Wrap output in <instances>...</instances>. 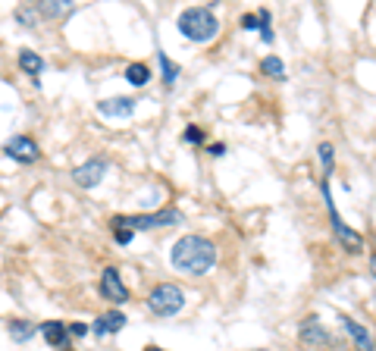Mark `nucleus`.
<instances>
[{
	"instance_id": "obj_18",
	"label": "nucleus",
	"mask_w": 376,
	"mask_h": 351,
	"mask_svg": "<svg viewBox=\"0 0 376 351\" xmlns=\"http://www.w3.org/2000/svg\"><path fill=\"white\" fill-rule=\"evenodd\" d=\"M157 60H160V72H163V81H166V85H175V79H179V66H175L173 60H169L166 54H157Z\"/></svg>"
},
{
	"instance_id": "obj_22",
	"label": "nucleus",
	"mask_w": 376,
	"mask_h": 351,
	"mask_svg": "<svg viewBox=\"0 0 376 351\" xmlns=\"http://www.w3.org/2000/svg\"><path fill=\"white\" fill-rule=\"evenodd\" d=\"M113 229H116V242H119V244H129L132 235H135L132 229H123V226H113Z\"/></svg>"
},
{
	"instance_id": "obj_7",
	"label": "nucleus",
	"mask_w": 376,
	"mask_h": 351,
	"mask_svg": "<svg viewBox=\"0 0 376 351\" xmlns=\"http://www.w3.org/2000/svg\"><path fill=\"white\" fill-rule=\"evenodd\" d=\"M100 295H104L107 301H113V304H123V301H129V288H125L119 270H113V267L104 270V276H100Z\"/></svg>"
},
{
	"instance_id": "obj_23",
	"label": "nucleus",
	"mask_w": 376,
	"mask_h": 351,
	"mask_svg": "<svg viewBox=\"0 0 376 351\" xmlns=\"http://www.w3.org/2000/svg\"><path fill=\"white\" fill-rule=\"evenodd\" d=\"M66 329H69V336H88V326L85 323H72V326H66Z\"/></svg>"
},
{
	"instance_id": "obj_14",
	"label": "nucleus",
	"mask_w": 376,
	"mask_h": 351,
	"mask_svg": "<svg viewBox=\"0 0 376 351\" xmlns=\"http://www.w3.org/2000/svg\"><path fill=\"white\" fill-rule=\"evenodd\" d=\"M19 69L29 72V75H35V81H38V75L44 72V60L35 54V50H19Z\"/></svg>"
},
{
	"instance_id": "obj_10",
	"label": "nucleus",
	"mask_w": 376,
	"mask_h": 351,
	"mask_svg": "<svg viewBox=\"0 0 376 351\" xmlns=\"http://www.w3.org/2000/svg\"><path fill=\"white\" fill-rule=\"evenodd\" d=\"M38 332L44 336V342H47L50 348H60V351L72 348V345H69V329L60 323V320H44V323L38 326Z\"/></svg>"
},
{
	"instance_id": "obj_2",
	"label": "nucleus",
	"mask_w": 376,
	"mask_h": 351,
	"mask_svg": "<svg viewBox=\"0 0 376 351\" xmlns=\"http://www.w3.org/2000/svg\"><path fill=\"white\" fill-rule=\"evenodd\" d=\"M179 31L194 44H207L217 38L219 31V19L213 16V10L207 6H188L179 13Z\"/></svg>"
},
{
	"instance_id": "obj_28",
	"label": "nucleus",
	"mask_w": 376,
	"mask_h": 351,
	"mask_svg": "<svg viewBox=\"0 0 376 351\" xmlns=\"http://www.w3.org/2000/svg\"><path fill=\"white\" fill-rule=\"evenodd\" d=\"M373 273H376V257H373Z\"/></svg>"
},
{
	"instance_id": "obj_13",
	"label": "nucleus",
	"mask_w": 376,
	"mask_h": 351,
	"mask_svg": "<svg viewBox=\"0 0 376 351\" xmlns=\"http://www.w3.org/2000/svg\"><path fill=\"white\" fill-rule=\"evenodd\" d=\"M125 326V313L123 311H107L94 320V336H110V332H119Z\"/></svg>"
},
{
	"instance_id": "obj_4",
	"label": "nucleus",
	"mask_w": 376,
	"mask_h": 351,
	"mask_svg": "<svg viewBox=\"0 0 376 351\" xmlns=\"http://www.w3.org/2000/svg\"><path fill=\"white\" fill-rule=\"evenodd\" d=\"M185 223L179 210H157V213H138V217H116L113 226H123L132 232H150V229H163V226H179Z\"/></svg>"
},
{
	"instance_id": "obj_24",
	"label": "nucleus",
	"mask_w": 376,
	"mask_h": 351,
	"mask_svg": "<svg viewBox=\"0 0 376 351\" xmlns=\"http://www.w3.org/2000/svg\"><path fill=\"white\" fill-rule=\"evenodd\" d=\"M242 25H244V29H260V22H257V16H254V13H248V16L242 19Z\"/></svg>"
},
{
	"instance_id": "obj_8",
	"label": "nucleus",
	"mask_w": 376,
	"mask_h": 351,
	"mask_svg": "<svg viewBox=\"0 0 376 351\" xmlns=\"http://www.w3.org/2000/svg\"><path fill=\"white\" fill-rule=\"evenodd\" d=\"M107 176V160H100V157H94V160L81 163V166L72 169V179L79 188H94L100 185V179Z\"/></svg>"
},
{
	"instance_id": "obj_27",
	"label": "nucleus",
	"mask_w": 376,
	"mask_h": 351,
	"mask_svg": "<svg viewBox=\"0 0 376 351\" xmlns=\"http://www.w3.org/2000/svg\"><path fill=\"white\" fill-rule=\"evenodd\" d=\"M144 351H166V348H144Z\"/></svg>"
},
{
	"instance_id": "obj_6",
	"label": "nucleus",
	"mask_w": 376,
	"mask_h": 351,
	"mask_svg": "<svg viewBox=\"0 0 376 351\" xmlns=\"http://www.w3.org/2000/svg\"><path fill=\"white\" fill-rule=\"evenodd\" d=\"M3 154L13 157L16 163H35L38 157H41V150H38V144L31 141L29 135H13L10 141L3 144Z\"/></svg>"
},
{
	"instance_id": "obj_15",
	"label": "nucleus",
	"mask_w": 376,
	"mask_h": 351,
	"mask_svg": "<svg viewBox=\"0 0 376 351\" xmlns=\"http://www.w3.org/2000/svg\"><path fill=\"white\" fill-rule=\"evenodd\" d=\"M38 326L29 323V320H10V336L13 342H29V338H35Z\"/></svg>"
},
{
	"instance_id": "obj_9",
	"label": "nucleus",
	"mask_w": 376,
	"mask_h": 351,
	"mask_svg": "<svg viewBox=\"0 0 376 351\" xmlns=\"http://www.w3.org/2000/svg\"><path fill=\"white\" fill-rule=\"evenodd\" d=\"M338 323L345 326V332L351 336V342H354L357 351H373V348H376V342H373V336H370V329H367V326H361L357 320H351L348 313H338Z\"/></svg>"
},
{
	"instance_id": "obj_1",
	"label": "nucleus",
	"mask_w": 376,
	"mask_h": 351,
	"mask_svg": "<svg viewBox=\"0 0 376 351\" xmlns=\"http://www.w3.org/2000/svg\"><path fill=\"white\" fill-rule=\"evenodd\" d=\"M173 267L179 273H188V276H204L207 270H213L217 263V248L213 242L201 235H182L179 242L173 244V254H169Z\"/></svg>"
},
{
	"instance_id": "obj_16",
	"label": "nucleus",
	"mask_w": 376,
	"mask_h": 351,
	"mask_svg": "<svg viewBox=\"0 0 376 351\" xmlns=\"http://www.w3.org/2000/svg\"><path fill=\"white\" fill-rule=\"evenodd\" d=\"M35 10H38V16H50V19H56V16H66V13H72V3L47 0V3H35Z\"/></svg>"
},
{
	"instance_id": "obj_3",
	"label": "nucleus",
	"mask_w": 376,
	"mask_h": 351,
	"mask_svg": "<svg viewBox=\"0 0 376 351\" xmlns=\"http://www.w3.org/2000/svg\"><path fill=\"white\" fill-rule=\"evenodd\" d=\"M148 307L154 317H175V313L185 307V295H182V288L173 286V282H160V286L150 288Z\"/></svg>"
},
{
	"instance_id": "obj_25",
	"label": "nucleus",
	"mask_w": 376,
	"mask_h": 351,
	"mask_svg": "<svg viewBox=\"0 0 376 351\" xmlns=\"http://www.w3.org/2000/svg\"><path fill=\"white\" fill-rule=\"evenodd\" d=\"M210 154H213V157H223V154H226V144H213Z\"/></svg>"
},
{
	"instance_id": "obj_26",
	"label": "nucleus",
	"mask_w": 376,
	"mask_h": 351,
	"mask_svg": "<svg viewBox=\"0 0 376 351\" xmlns=\"http://www.w3.org/2000/svg\"><path fill=\"white\" fill-rule=\"evenodd\" d=\"M260 35H263V41H267V44H273V31H269V29H260Z\"/></svg>"
},
{
	"instance_id": "obj_12",
	"label": "nucleus",
	"mask_w": 376,
	"mask_h": 351,
	"mask_svg": "<svg viewBox=\"0 0 376 351\" xmlns=\"http://www.w3.org/2000/svg\"><path fill=\"white\" fill-rule=\"evenodd\" d=\"M301 342H304V345H317V348H326V345H332V336L323 329V326H320L317 317H311V320L301 323Z\"/></svg>"
},
{
	"instance_id": "obj_17",
	"label": "nucleus",
	"mask_w": 376,
	"mask_h": 351,
	"mask_svg": "<svg viewBox=\"0 0 376 351\" xmlns=\"http://www.w3.org/2000/svg\"><path fill=\"white\" fill-rule=\"evenodd\" d=\"M125 79H129V85L135 88H144L150 81V69L144 66V63H132L129 69H125Z\"/></svg>"
},
{
	"instance_id": "obj_20",
	"label": "nucleus",
	"mask_w": 376,
	"mask_h": 351,
	"mask_svg": "<svg viewBox=\"0 0 376 351\" xmlns=\"http://www.w3.org/2000/svg\"><path fill=\"white\" fill-rule=\"evenodd\" d=\"M182 141H185V144H201V141H204V129H198V125H188V129L182 132Z\"/></svg>"
},
{
	"instance_id": "obj_19",
	"label": "nucleus",
	"mask_w": 376,
	"mask_h": 351,
	"mask_svg": "<svg viewBox=\"0 0 376 351\" xmlns=\"http://www.w3.org/2000/svg\"><path fill=\"white\" fill-rule=\"evenodd\" d=\"M260 69H263V75H269V79H282V75H285V66H282L279 56H267V60L260 63Z\"/></svg>"
},
{
	"instance_id": "obj_5",
	"label": "nucleus",
	"mask_w": 376,
	"mask_h": 351,
	"mask_svg": "<svg viewBox=\"0 0 376 351\" xmlns=\"http://www.w3.org/2000/svg\"><path fill=\"white\" fill-rule=\"evenodd\" d=\"M323 198H326V204H329V219H332V229H336V238L345 244V251H351V254H361V251H363V238L357 235L354 229H348V223H345V219L336 213V207H332L329 185H326V182H323Z\"/></svg>"
},
{
	"instance_id": "obj_21",
	"label": "nucleus",
	"mask_w": 376,
	"mask_h": 351,
	"mask_svg": "<svg viewBox=\"0 0 376 351\" xmlns=\"http://www.w3.org/2000/svg\"><path fill=\"white\" fill-rule=\"evenodd\" d=\"M320 163H323L326 173H332V163H336V157H332V144H320Z\"/></svg>"
},
{
	"instance_id": "obj_11",
	"label": "nucleus",
	"mask_w": 376,
	"mask_h": 351,
	"mask_svg": "<svg viewBox=\"0 0 376 351\" xmlns=\"http://www.w3.org/2000/svg\"><path fill=\"white\" fill-rule=\"evenodd\" d=\"M97 113L107 119H129L135 113V100L132 98H107L97 104Z\"/></svg>"
}]
</instances>
